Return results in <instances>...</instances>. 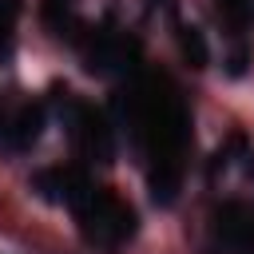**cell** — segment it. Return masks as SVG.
<instances>
[{
  "instance_id": "obj_1",
  "label": "cell",
  "mask_w": 254,
  "mask_h": 254,
  "mask_svg": "<svg viewBox=\"0 0 254 254\" xmlns=\"http://www.w3.org/2000/svg\"><path fill=\"white\" fill-rule=\"evenodd\" d=\"M75 218H79L83 238L99 250H119L139 230V218H135L131 202H123L119 194H111L103 187H91V194L75 206Z\"/></svg>"
},
{
  "instance_id": "obj_2",
  "label": "cell",
  "mask_w": 254,
  "mask_h": 254,
  "mask_svg": "<svg viewBox=\"0 0 254 254\" xmlns=\"http://www.w3.org/2000/svg\"><path fill=\"white\" fill-rule=\"evenodd\" d=\"M67 123H71V135H75V143H79V151L87 159L111 163V155H115V131H111V123H107V115L99 107L71 99L67 103Z\"/></svg>"
},
{
  "instance_id": "obj_3",
  "label": "cell",
  "mask_w": 254,
  "mask_h": 254,
  "mask_svg": "<svg viewBox=\"0 0 254 254\" xmlns=\"http://www.w3.org/2000/svg\"><path fill=\"white\" fill-rule=\"evenodd\" d=\"M44 135V107H20V115L4 127V139L12 151H32V143Z\"/></svg>"
},
{
  "instance_id": "obj_4",
  "label": "cell",
  "mask_w": 254,
  "mask_h": 254,
  "mask_svg": "<svg viewBox=\"0 0 254 254\" xmlns=\"http://www.w3.org/2000/svg\"><path fill=\"white\" fill-rule=\"evenodd\" d=\"M179 48H183V56H187V64L190 67H206V40H202V32L194 28V24H179Z\"/></svg>"
},
{
  "instance_id": "obj_5",
  "label": "cell",
  "mask_w": 254,
  "mask_h": 254,
  "mask_svg": "<svg viewBox=\"0 0 254 254\" xmlns=\"http://www.w3.org/2000/svg\"><path fill=\"white\" fill-rule=\"evenodd\" d=\"M222 24H230L234 32H246L254 24V0H214Z\"/></svg>"
},
{
  "instance_id": "obj_6",
  "label": "cell",
  "mask_w": 254,
  "mask_h": 254,
  "mask_svg": "<svg viewBox=\"0 0 254 254\" xmlns=\"http://www.w3.org/2000/svg\"><path fill=\"white\" fill-rule=\"evenodd\" d=\"M12 12L16 4H0V60L12 52Z\"/></svg>"
},
{
  "instance_id": "obj_7",
  "label": "cell",
  "mask_w": 254,
  "mask_h": 254,
  "mask_svg": "<svg viewBox=\"0 0 254 254\" xmlns=\"http://www.w3.org/2000/svg\"><path fill=\"white\" fill-rule=\"evenodd\" d=\"M0 131H4V119H0Z\"/></svg>"
}]
</instances>
